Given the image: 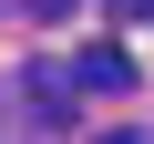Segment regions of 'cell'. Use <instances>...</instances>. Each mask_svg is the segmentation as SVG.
Listing matches in <instances>:
<instances>
[{
  "instance_id": "obj_1",
  "label": "cell",
  "mask_w": 154,
  "mask_h": 144,
  "mask_svg": "<svg viewBox=\"0 0 154 144\" xmlns=\"http://www.w3.org/2000/svg\"><path fill=\"white\" fill-rule=\"evenodd\" d=\"M72 72H82L93 93H134V62H123L113 41H82V52H72Z\"/></svg>"
},
{
  "instance_id": "obj_2",
  "label": "cell",
  "mask_w": 154,
  "mask_h": 144,
  "mask_svg": "<svg viewBox=\"0 0 154 144\" xmlns=\"http://www.w3.org/2000/svg\"><path fill=\"white\" fill-rule=\"evenodd\" d=\"M62 11H72V0H31V21H62Z\"/></svg>"
},
{
  "instance_id": "obj_3",
  "label": "cell",
  "mask_w": 154,
  "mask_h": 144,
  "mask_svg": "<svg viewBox=\"0 0 154 144\" xmlns=\"http://www.w3.org/2000/svg\"><path fill=\"white\" fill-rule=\"evenodd\" d=\"M93 144H144V134H93Z\"/></svg>"
}]
</instances>
